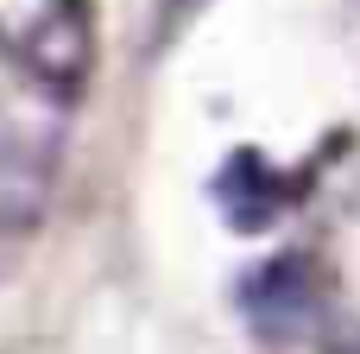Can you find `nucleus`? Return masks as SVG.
I'll return each instance as SVG.
<instances>
[{
  "label": "nucleus",
  "mask_w": 360,
  "mask_h": 354,
  "mask_svg": "<svg viewBox=\"0 0 360 354\" xmlns=\"http://www.w3.org/2000/svg\"><path fill=\"white\" fill-rule=\"evenodd\" d=\"M0 51L44 89H76L89 76L82 0H0Z\"/></svg>",
  "instance_id": "nucleus-1"
},
{
  "label": "nucleus",
  "mask_w": 360,
  "mask_h": 354,
  "mask_svg": "<svg viewBox=\"0 0 360 354\" xmlns=\"http://www.w3.org/2000/svg\"><path fill=\"white\" fill-rule=\"evenodd\" d=\"M44 190H51V158L32 139H19L13 127H0V228L38 215Z\"/></svg>",
  "instance_id": "nucleus-2"
},
{
  "label": "nucleus",
  "mask_w": 360,
  "mask_h": 354,
  "mask_svg": "<svg viewBox=\"0 0 360 354\" xmlns=\"http://www.w3.org/2000/svg\"><path fill=\"white\" fill-rule=\"evenodd\" d=\"M202 6H209V0H165V32H184Z\"/></svg>",
  "instance_id": "nucleus-3"
}]
</instances>
